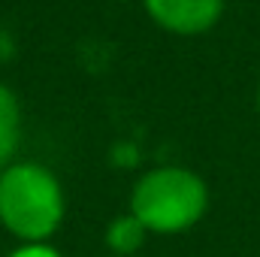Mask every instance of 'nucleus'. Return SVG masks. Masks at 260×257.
Listing matches in <instances>:
<instances>
[{"label": "nucleus", "instance_id": "39448f33", "mask_svg": "<svg viewBox=\"0 0 260 257\" xmlns=\"http://www.w3.org/2000/svg\"><path fill=\"white\" fill-rule=\"evenodd\" d=\"M145 227L136 215H124V218H115L106 230V242L115 254H133L142 242H145Z\"/></svg>", "mask_w": 260, "mask_h": 257}, {"label": "nucleus", "instance_id": "423d86ee", "mask_svg": "<svg viewBox=\"0 0 260 257\" xmlns=\"http://www.w3.org/2000/svg\"><path fill=\"white\" fill-rule=\"evenodd\" d=\"M12 257H61L55 248H49L46 242H27L24 248L12 251Z\"/></svg>", "mask_w": 260, "mask_h": 257}, {"label": "nucleus", "instance_id": "7ed1b4c3", "mask_svg": "<svg viewBox=\"0 0 260 257\" xmlns=\"http://www.w3.org/2000/svg\"><path fill=\"white\" fill-rule=\"evenodd\" d=\"M148 15L173 34H203L221 15V0H145Z\"/></svg>", "mask_w": 260, "mask_h": 257}, {"label": "nucleus", "instance_id": "20e7f679", "mask_svg": "<svg viewBox=\"0 0 260 257\" xmlns=\"http://www.w3.org/2000/svg\"><path fill=\"white\" fill-rule=\"evenodd\" d=\"M18 139H21V109H18V100H15V94L6 85H0V170H6L9 160L15 157Z\"/></svg>", "mask_w": 260, "mask_h": 257}, {"label": "nucleus", "instance_id": "f03ea898", "mask_svg": "<svg viewBox=\"0 0 260 257\" xmlns=\"http://www.w3.org/2000/svg\"><path fill=\"white\" fill-rule=\"evenodd\" d=\"M206 185L191 170L160 167L145 173L130 194V215L154 233H182L206 212Z\"/></svg>", "mask_w": 260, "mask_h": 257}, {"label": "nucleus", "instance_id": "f257e3e1", "mask_svg": "<svg viewBox=\"0 0 260 257\" xmlns=\"http://www.w3.org/2000/svg\"><path fill=\"white\" fill-rule=\"evenodd\" d=\"M64 218L58 179L40 164H9L0 173V221L24 242H46Z\"/></svg>", "mask_w": 260, "mask_h": 257}]
</instances>
